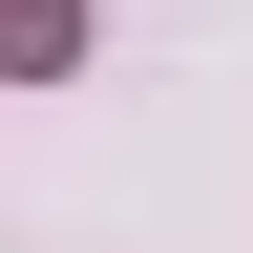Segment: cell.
Here are the masks:
<instances>
[{
	"mask_svg": "<svg viewBox=\"0 0 253 253\" xmlns=\"http://www.w3.org/2000/svg\"><path fill=\"white\" fill-rule=\"evenodd\" d=\"M84 42V0H0V63H63Z\"/></svg>",
	"mask_w": 253,
	"mask_h": 253,
	"instance_id": "cell-1",
	"label": "cell"
}]
</instances>
